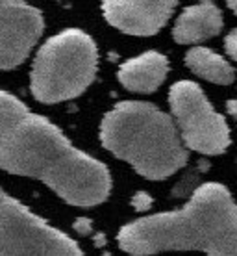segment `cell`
Listing matches in <instances>:
<instances>
[{"instance_id":"obj_1","label":"cell","mask_w":237,"mask_h":256,"mask_svg":"<svg viewBox=\"0 0 237 256\" xmlns=\"http://www.w3.org/2000/svg\"><path fill=\"white\" fill-rule=\"evenodd\" d=\"M0 167L41 180L72 206L100 204L111 190L108 167L6 91H0Z\"/></svg>"},{"instance_id":"obj_2","label":"cell","mask_w":237,"mask_h":256,"mask_svg":"<svg viewBox=\"0 0 237 256\" xmlns=\"http://www.w3.org/2000/svg\"><path fill=\"white\" fill-rule=\"evenodd\" d=\"M117 242L130 254L200 250L237 256V202L223 184L208 182L195 190L184 208L124 224Z\"/></svg>"},{"instance_id":"obj_3","label":"cell","mask_w":237,"mask_h":256,"mask_svg":"<svg viewBox=\"0 0 237 256\" xmlns=\"http://www.w3.org/2000/svg\"><path fill=\"white\" fill-rule=\"evenodd\" d=\"M100 141L148 180H163L187 164V147L176 122L150 102H119L104 116Z\"/></svg>"},{"instance_id":"obj_4","label":"cell","mask_w":237,"mask_h":256,"mask_svg":"<svg viewBox=\"0 0 237 256\" xmlns=\"http://www.w3.org/2000/svg\"><path fill=\"white\" fill-rule=\"evenodd\" d=\"M98 52L82 30L58 34L39 48L30 72V88L39 102L56 104L82 95L95 80Z\"/></svg>"},{"instance_id":"obj_5","label":"cell","mask_w":237,"mask_h":256,"mask_svg":"<svg viewBox=\"0 0 237 256\" xmlns=\"http://www.w3.org/2000/svg\"><path fill=\"white\" fill-rule=\"evenodd\" d=\"M169 104L182 141L200 154H223L230 147V128L213 108L199 84L180 80L169 91Z\"/></svg>"},{"instance_id":"obj_6","label":"cell","mask_w":237,"mask_h":256,"mask_svg":"<svg viewBox=\"0 0 237 256\" xmlns=\"http://www.w3.org/2000/svg\"><path fill=\"white\" fill-rule=\"evenodd\" d=\"M0 254L80 256L82 249L0 190Z\"/></svg>"},{"instance_id":"obj_7","label":"cell","mask_w":237,"mask_h":256,"mask_svg":"<svg viewBox=\"0 0 237 256\" xmlns=\"http://www.w3.org/2000/svg\"><path fill=\"white\" fill-rule=\"evenodd\" d=\"M43 34V15L22 0H0V69H15Z\"/></svg>"},{"instance_id":"obj_8","label":"cell","mask_w":237,"mask_h":256,"mask_svg":"<svg viewBox=\"0 0 237 256\" xmlns=\"http://www.w3.org/2000/svg\"><path fill=\"white\" fill-rule=\"evenodd\" d=\"M178 0H102L109 24L130 36H154L171 19Z\"/></svg>"},{"instance_id":"obj_9","label":"cell","mask_w":237,"mask_h":256,"mask_svg":"<svg viewBox=\"0 0 237 256\" xmlns=\"http://www.w3.org/2000/svg\"><path fill=\"white\" fill-rule=\"evenodd\" d=\"M223 30V13L212 0L186 8L173 28V38L180 45H197L215 38Z\"/></svg>"},{"instance_id":"obj_10","label":"cell","mask_w":237,"mask_h":256,"mask_svg":"<svg viewBox=\"0 0 237 256\" xmlns=\"http://www.w3.org/2000/svg\"><path fill=\"white\" fill-rule=\"evenodd\" d=\"M169 72V60L156 50H148L119 67V82L132 93H152Z\"/></svg>"},{"instance_id":"obj_11","label":"cell","mask_w":237,"mask_h":256,"mask_svg":"<svg viewBox=\"0 0 237 256\" xmlns=\"http://www.w3.org/2000/svg\"><path fill=\"white\" fill-rule=\"evenodd\" d=\"M186 65L202 80L228 86L236 80V70L221 54L206 46H195L186 54Z\"/></svg>"},{"instance_id":"obj_12","label":"cell","mask_w":237,"mask_h":256,"mask_svg":"<svg viewBox=\"0 0 237 256\" xmlns=\"http://www.w3.org/2000/svg\"><path fill=\"white\" fill-rule=\"evenodd\" d=\"M225 48L226 52L230 54V58H234L237 62V28L236 30H232L225 39Z\"/></svg>"},{"instance_id":"obj_13","label":"cell","mask_w":237,"mask_h":256,"mask_svg":"<svg viewBox=\"0 0 237 256\" xmlns=\"http://www.w3.org/2000/svg\"><path fill=\"white\" fill-rule=\"evenodd\" d=\"M226 110H228V114H230L234 119H237V98H232L226 102Z\"/></svg>"},{"instance_id":"obj_14","label":"cell","mask_w":237,"mask_h":256,"mask_svg":"<svg viewBox=\"0 0 237 256\" xmlns=\"http://www.w3.org/2000/svg\"><path fill=\"white\" fill-rule=\"evenodd\" d=\"M226 4H228V8L237 15V0H226Z\"/></svg>"}]
</instances>
